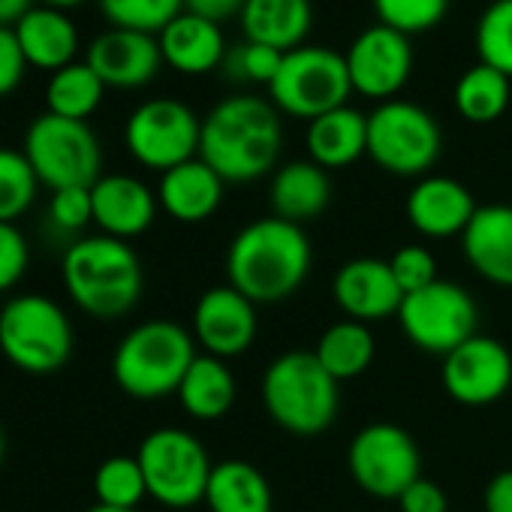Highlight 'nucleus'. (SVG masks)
<instances>
[{
	"label": "nucleus",
	"mask_w": 512,
	"mask_h": 512,
	"mask_svg": "<svg viewBox=\"0 0 512 512\" xmlns=\"http://www.w3.org/2000/svg\"><path fill=\"white\" fill-rule=\"evenodd\" d=\"M398 326L416 350L443 359L479 335V308L464 287L437 278L425 290L404 296L398 308Z\"/></svg>",
	"instance_id": "obj_11"
},
{
	"label": "nucleus",
	"mask_w": 512,
	"mask_h": 512,
	"mask_svg": "<svg viewBox=\"0 0 512 512\" xmlns=\"http://www.w3.org/2000/svg\"><path fill=\"white\" fill-rule=\"evenodd\" d=\"M347 73L353 82V94L368 100H395V94L407 85L413 73V46L410 37L389 28L371 25L365 28L347 49Z\"/></svg>",
	"instance_id": "obj_15"
},
{
	"label": "nucleus",
	"mask_w": 512,
	"mask_h": 512,
	"mask_svg": "<svg viewBox=\"0 0 512 512\" xmlns=\"http://www.w3.org/2000/svg\"><path fill=\"white\" fill-rule=\"evenodd\" d=\"M269 202L275 217L305 226L308 220H317L329 208L332 178L314 160L284 163L269 184Z\"/></svg>",
	"instance_id": "obj_25"
},
{
	"label": "nucleus",
	"mask_w": 512,
	"mask_h": 512,
	"mask_svg": "<svg viewBox=\"0 0 512 512\" xmlns=\"http://www.w3.org/2000/svg\"><path fill=\"white\" fill-rule=\"evenodd\" d=\"M238 25L247 43L272 46L287 55L305 46L314 25V7L311 0H244Z\"/></svg>",
	"instance_id": "obj_23"
},
{
	"label": "nucleus",
	"mask_w": 512,
	"mask_h": 512,
	"mask_svg": "<svg viewBox=\"0 0 512 512\" xmlns=\"http://www.w3.org/2000/svg\"><path fill=\"white\" fill-rule=\"evenodd\" d=\"M136 458L145 473L148 497L157 503L169 509H190L205 500L214 464L190 431L154 428L139 443Z\"/></svg>",
	"instance_id": "obj_9"
},
{
	"label": "nucleus",
	"mask_w": 512,
	"mask_h": 512,
	"mask_svg": "<svg viewBox=\"0 0 512 512\" xmlns=\"http://www.w3.org/2000/svg\"><path fill=\"white\" fill-rule=\"evenodd\" d=\"M347 467L365 494L398 500L404 488L422 476V455L407 428L395 422H371L350 440Z\"/></svg>",
	"instance_id": "obj_13"
},
{
	"label": "nucleus",
	"mask_w": 512,
	"mask_h": 512,
	"mask_svg": "<svg viewBox=\"0 0 512 512\" xmlns=\"http://www.w3.org/2000/svg\"><path fill=\"white\" fill-rule=\"evenodd\" d=\"M476 55L512 79V0H494L476 25Z\"/></svg>",
	"instance_id": "obj_36"
},
{
	"label": "nucleus",
	"mask_w": 512,
	"mask_h": 512,
	"mask_svg": "<svg viewBox=\"0 0 512 512\" xmlns=\"http://www.w3.org/2000/svg\"><path fill=\"white\" fill-rule=\"evenodd\" d=\"M278 112L302 121H314L326 112L347 106L353 82L347 58L323 46H299L284 55V64L269 85Z\"/></svg>",
	"instance_id": "obj_10"
},
{
	"label": "nucleus",
	"mask_w": 512,
	"mask_h": 512,
	"mask_svg": "<svg viewBox=\"0 0 512 512\" xmlns=\"http://www.w3.org/2000/svg\"><path fill=\"white\" fill-rule=\"evenodd\" d=\"M473 193L449 175H425L407 193V220L425 238H452L467 229L476 214Z\"/></svg>",
	"instance_id": "obj_19"
},
{
	"label": "nucleus",
	"mask_w": 512,
	"mask_h": 512,
	"mask_svg": "<svg viewBox=\"0 0 512 512\" xmlns=\"http://www.w3.org/2000/svg\"><path fill=\"white\" fill-rule=\"evenodd\" d=\"M73 323L64 308L40 293H22L0 308V353L25 374H55L73 356Z\"/></svg>",
	"instance_id": "obj_6"
},
{
	"label": "nucleus",
	"mask_w": 512,
	"mask_h": 512,
	"mask_svg": "<svg viewBox=\"0 0 512 512\" xmlns=\"http://www.w3.org/2000/svg\"><path fill=\"white\" fill-rule=\"evenodd\" d=\"M97 4L112 28L154 37L184 13V0H97Z\"/></svg>",
	"instance_id": "obj_35"
},
{
	"label": "nucleus",
	"mask_w": 512,
	"mask_h": 512,
	"mask_svg": "<svg viewBox=\"0 0 512 512\" xmlns=\"http://www.w3.org/2000/svg\"><path fill=\"white\" fill-rule=\"evenodd\" d=\"M470 269L494 287H512V205H479L461 232Z\"/></svg>",
	"instance_id": "obj_21"
},
{
	"label": "nucleus",
	"mask_w": 512,
	"mask_h": 512,
	"mask_svg": "<svg viewBox=\"0 0 512 512\" xmlns=\"http://www.w3.org/2000/svg\"><path fill=\"white\" fill-rule=\"evenodd\" d=\"M85 0H43V7H55V10H73V7H82Z\"/></svg>",
	"instance_id": "obj_47"
},
{
	"label": "nucleus",
	"mask_w": 512,
	"mask_h": 512,
	"mask_svg": "<svg viewBox=\"0 0 512 512\" xmlns=\"http://www.w3.org/2000/svg\"><path fill=\"white\" fill-rule=\"evenodd\" d=\"M305 148L308 160L326 172L353 166L362 154H368V115L353 106H341L308 121Z\"/></svg>",
	"instance_id": "obj_26"
},
{
	"label": "nucleus",
	"mask_w": 512,
	"mask_h": 512,
	"mask_svg": "<svg viewBox=\"0 0 512 512\" xmlns=\"http://www.w3.org/2000/svg\"><path fill=\"white\" fill-rule=\"evenodd\" d=\"M256 329V305L229 284L205 290L193 308V341L223 362L247 353Z\"/></svg>",
	"instance_id": "obj_16"
},
{
	"label": "nucleus",
	"mask_w": 512,
	"mask_h": 512,
	"mask_svg": "<svg viewBox=\"0 0 512 512\" xmlns=\"http://www.w3.org/2000/svg\"><path fill=\"white\" fill-rule=\"evenodd\" d=\"M314 250L305 226L260 217L235 232L226 250V284L253 305H278L302 290Z\"/></svg>",
	"instance_id": "obj_1"
},
{
	"label": "nucleus",
	"mask_w": 512,
	"mask_h": 512,
	"mask_svg": "<svg viewBox=\"0 0 512 512\" xmlns=\"http://www.w3.org/2000/svg\"><path fill=\"white\" fill-rule=\"evenodd\" d=\"M61 278L79 311L97 320H118L142 299L139 253L112 235L76 238L61 263Z\"/></svg>",
	"instance_id": "obj_3"
},
{
	"label": "nucleus",
	"mask_w": 512,
	"mask_h": 512,
	"mask_svg": "<svg viewBox=\"0 0 512 512\" xmlns=\"http://www.w3.org/2000/svg\"><path fill=\"white\" fill-rule=\"evenodd\" d=\"M374 350H377V347H374L371 326L344 317V320L332 323V326L320 335V341H317V347H314V356L320 359V365H323L338 383H344V380L362 377V374L371 368Z\"/></svg>",
	"instance_id": "obj_30"
},
{
	"label": "nucleus",
	"mask_w": 512,
	"mask_h": 512,
	"mask_svg": "<svg viewBox=\"0 0 512 512\" xmlns=\"http://www.w3.org/2000/svg\"><path fill=\"white\" fill-rule=\"evenodd\" d=\"M106 85L91 70L88 61H73L49 76L46 85V112L70 118V121H88L100 103H103Z\"/></svg>",
	"instance_id": "obj_31"
},
{
	"label": "nucleus",
	"mask_w": 512,
	"mask_h": 512,
	"mask_svg": "<svg viewBox=\"0 0 512 512\" xmlns=\"http://www.w3.org/2000/svg\"><path fill=\"white\" fill-rule=\"evenodd\" d=\"M40 178L25 151L0 148V223H16L37 199Z\"/></svg>",
	"instance_id": "obj_34"
},
{
	"label": "nucleus",
	"mask_w": 512,
	"mask_h": 512,
	"mask_svg": "<svg viewBox=\"0 0 512 512\" xmlns=\"http://www.w3.org/2000/svg\"><path fill=\"white\" fill-rule=\"evenodd\" d=\"M443 151L440 124L428 109L386 100L368 115V157L389 175L425 178Z\"/></svg>",
	"instance_id": "obj_8"
},
{
	"label": "nucleus",
	"mask_w": 512,
	"mask_h": 512,
	"mask_svg": "<svg viewBox=\"0 0 512 512\" xmlns=\"http://www.w3.org/2000/svg\"><path fill=\"white\" fill-rule=\"evenodd\" d=\"M223 187L226 181L202 157H193L160 175L157 202L178 223H202L220 208Z\"/></svg>",
	"instance_id": "obj_22"
},
{
	"label": "nucleus",
	"mask_w": 512,
	"mask_h": 512,
	"mask_svg": "<svg viewBox=\"0 0 512 512\" xmlns=\"http://www.w3.org/2000/svg\"><path fill=\"white\" fill-rule=\"evenodd\" d=\"M446 395L464 407H488L512 386V353L491 335H473L440 365Z\"/></svg>",
	"instance_id": "obj_14"
},
{
	"label": "nucleus",
	"mask_w": 512,
	"mask_h": 512,
	"mask_svg": "<svg viewBox=\"0 0 512 512\" xmlns=\"http://www.w3.org/2000/svg\"><path fill=\"white\" fill-rule=\"evenodd\" d=\"M94 497L103 506L136 509L148 497L145 473L136 455H112L94 473Z\"/></svg>",
	"instance_id": "obj_33"
},
{
	"label": "nucleus",
	"mask_w": 512,
	"mask_h": 512,
	"mask_svg": "<svg viewBox=\"0 0 512 512\" xmlns=\"http://www.w3.org/2000/svg\"><path fill=\"white\" fill-rule=\"evenodd\" d=\"M263 407L293 437H320L341 410V383L320 365L314 350H290L263 374Z\"/></svg>",
	"instance_id": "obj_4"
},
{
	"label": "nucleus",
	"mask_w": 512,
	"mask_h": 512,
	"mask_svg": "<svg viewBox=\"0 0 512 512\" xmlns=\"http://www.w3.org/2000/svg\"><path fill=\"white\" fill-rule=\"evenodd\" d=\"M4 452H7V437H4V428H0V461H4Z\"/></svg>",
	"instance_id": "obj_49"
},
{
	"label": "nucleus",
	"mask_w": 512,
	"mask_h": 512,
	"mask_svg": "<svg viewBox=\"0 0 512 512\" xmlns=\"http://www.w3.org/2000/svg\"><path fill=\"white\" fill-rule=\"evenodd\" d=\"M28 73V58L16 37V28H0V97H10L19 91Z\"/></svg>",
	"instance_id": "obj_42"
},
{
	"label": "nucleus",
	"mask_w": 512,
	"mask_h": 512,
	"mask_svg": "<svg viewBox=\"0 0 512 512\" xmlns=\"http://www.w3.org/2000/svg\"><path fill=\"white\" fill-rule=\"evenodd\" d=\"M196 356L193 332L172 320H148L121 338L112 356V377L124 395L157 401L178 392Z\"/></svg>",
	"instance_id": "obj_5"
},
{
	"label": "nucleus",
	"mask_w": 512,
	"mask_h": 512,
	"mask_svg": "<svg viewBox=\"0 0 512 512\" xmlns=\"http://www.w3.org/2000/svg\"><path fill=\"white\" fill-rule=\"evenodd\" d=\"M398 509L401 512H449V500H446V491L434 479L419 476L398 497Z\"/></svg>",
	"instance_id": "obj_43"
},
{
	"label": "nucleus",
	"mask_w": 512,
	"mask_h": 512,
	"mask_svg": "<svg viewBox=\"0 0 512 512\" xmlns=\"http://www.w3.org/2000/svg\"><path fill=\"white\" fill-rule=\"evenodd\" d=\"M49 223H52L58 232H82L88 223H94L91 187L55 190L52 199H49Z\"/></svg>",
	"instance_id": "obj_40"
},
{
	"label": "nucleus",
	"mask_w": 512,
	"mask_h": 512,
	"mask_svg": "<svg viewBox=\"0 0 512 512\" xmlns=\"http://www.w3.org/2000/svg\"><path fill=\"white\" fill-rule=\"evenodd\" d=\"M332 299L347 320L356 323H380L386 317H398L404 302L401 287L389 269V260L377 256H356L344 263L332 278Z\"/></svg>",
	"instance_id": "obj_17"
},
{
	"label": "nucleus",
	"mask_w": 512,
	"mask_h": 512,
	"mask_svg": "<svg viewBox=\"0 0 512 512\" xmlns=\"http://www.w3.org/2000/svg\"><path fill=\"white\" fill-rule=\"evenodd\" d=\"M202 503L208 512H275L272 482L260 467L241 458L214 464Z\"/></svg>",
	"instance_id": "obj_28"
},
{
	"label": "nucleus",
	"mask_w": 512,
	"mask_h": 512,
	"mask_svg": "<svg viewBox=\"0 0 512 512\" xmlns=\"http://www.w3.org/2000/svg\"><path fill=\"white\" fill-rule=\"evenodd\" d=\"M16 37L28 58V67L58 73L61 67L76 61L79 52V31L64 10L55 7H34L19 25Z\"/></svg>",
	"instance_id": "obj_27"
},
{
	"label": "nucleus",
	"mask_w": 512,
	"mask_h": 512,
	"mask_svg": "<svg viewBox=\"0 0 512 512\" xmlns=\"http://www.w3.org/2000/svg\"><path fill=\"white\" fill-rule=\"evenodd\" d=\"M31 266V247L16 223H0V293H10Z\"/></svg>",
	"instance_id": "obj_41"
},
{
	"label": "nucleus",
	"mask_w": 512,
	"mask_h": 512,
	"mask_svg": "<svg viewBox=\"0 0 512 512\" xmlns=\"http://www.w3.org/2000/svg\"><path fill=\"white\" fill-rule=\"evenodd\" d=\"M485 512H512V470H500L488 479L482 491Z\"/></svg>",
	"instance_id": "obj_45"
},
{
	"label": "nucleus",
	"mask_w": 512,
	"mask_h": 512,
	"mask_svg": "<svg viewBox=\"0 0 512 512\" xmlns=\"http://www.w3.org/2000/svg\"><path fill=\"white\" fill-rule=\"evenodd\" d=\"M199 136L202 121L196 112L172 97L145 100L124 124V145L130 157L160 175L199 157Z\"/></svg>",
	"instance_id": "obj_12"
},
{
	"label": "nucleus",
	"mask_w": 512,
	"mask_h": 512,
	"mask_svg": "<svg viewBox=\"0 0 512 512\" xmlns=\"http://www.w3.org/2000/svg\"><path fill=\"white\" fill-rule=\"evenodd\" d=\"M88 512H136V509H115V506H103V503H94Z\"/></svg>",
	"instance_id": "obj_48"
},
{
	"label": "nucleus",
	"mask_w": 512,
	"mask_h": 512,
	"mask_svg": "<svg viewBox=\"0 0 512 512\" xmlns=\"http://www.w3.org/2000/svg\"><path fill=\"white\" fill-rule=\"evenodd\" d=\"M178 404L196 422H217L235 404V377L217 356L199 353L178 386Z\"/></svg>",
	"instance_id": "obj_29"
},
{
	"label": "nucleus",
	"mask_w": 512,
	"mask_h": 512,
	"mask_svg": "<svg viewBox=\"0 0 512 512\" xmlns=\"http://www.w3.org/2000/svg\"><path fill=\"white\" fill-rule=\"evenodd\" d=\"M85 61L103 79L106 88L133 91V88L148 85L160 73L163 52L154 34L109 28L91 40Z\"/></svg>",
	"instance_id": "obj_18"
},
{
	"label": "nucleus",
	"mask_w": 512,
	"mask_h": 512,
	"mask_svg": "<svg viewBox=\"0 0 512 512\" xmlns=\"http://www.w3.org/2000/svg\"><path fill=\"white\" fill-rule=\"evenodd\" d=\"M34 10V0H0V28H16Z\"/></svg>",
	"instance_id": "obj_46"
},
{
	"label": "nucleus",
	"mask_w": 512,
	"mask_h": 512,
	"mask_svg": "<svg viewBox=\"0 0 512 512\" xmlns=\"http://www.w3.org/2000/svg\"><path fill=\"white\" fill-rule=\"evenodd\" d=\"M244 0H184V13L208 19L214 25H223L235 16H241Z\"/></svg>",
	"instance_id": "obj_44"
},
{
	"label": "nucleus",
	"mask_w": 512,
	"mask_h": 512,
	"mask_svg": "<svg viewBox=\"0 0 512 512\" xmlns=\"http://www.w3.org/2000/svg\"><path fill=\"white\" fill-rule=\"evenodd\" d=\"M389 269L395 275V284L401 287L404 296L416 293V290H425L428 284H434L440 275H437V260L434 253L422 244H407V247H398L389 260Z\"/></svg>",
	"instance_id": "obj_39"
},
{
	"label": "nucleus",
	"mask_w": 512,
	"mask_h": 512,
	"mask_svg": "<svg viewBox=\"0 0 512 512\" xmlns=\"http://www.w3.org/2000/svg\"><path fill=\"white\" fill-rule=\"evenodd\" d=\"M509 76H503L500 70L488 67V64H476L470 67L458 82H455V112L470 121V124H491L497 121L506 106H509Z\"/></svg>",
	"instance_id": "obj_32"
},
{
	"label": "nucleus",
	"mask_w": 512,
	"mask_h": 512,
	"mask_svg": "<svg viewBox=\"0 0 512 512\" xmlns=\"http://www.w3.org/2000/svg\"><path fill=\"white\" fill-rule=\"evenodd\" d=\"M281 145L278 109L263 97H226L202 118L199 157L226 184H247L269 175L281 157Z\"/></svg>",
	"instance_id": "obj_2"
},
{
	"label": "nucleus",
	"mask_w": 512,
	"mask_h": 512,
	"mask_svg": "<svg viewBox=\"0 0 512 512\" xmlns=\"http://www.w3.org/2000/svg\"><path fill=\"white\" fill-rule=\"evenodd\" d=\"M281 64H284V52L272 46H260V43H244L235 52H229V58L223 61V67L235 79L256 82V85H272Z\"/></svg>",
	"instance_id": "obj_38"
},
{
	"label": "nucleus",
	"mask_w": 512,
	"mask_h": 512,
	"mask_svg": "<svg viewBox=\"0 0 512 512\" xmlns=\"http://www.w3.org/2000/svg\"><path fill=\"white\" fill-rule=\"evenodd\" d=\"M449 0H374L380 25H389L407 37L425 34L443 22Z\"/></svg>",
	"instance_id": "obj_37"
},
{
	"label": "nucleus",
	"mask_w": 512,
	"mask_h": 512,
	"mask_svg": "<svg viewBox=\"0 0 512 512\" xmlns=\"http://www.w3.org/2000/svg\"><path fill=\"white\" fill-rule=\"evenodd\" d=\"M91 202L94 226L121 241L148 232L160 208L157 193L133 175H100V181L91 187Z\"/></svg>",
	"instance_id": "obj_20"
},
{
	"label": "nucleus",
	"mask_w": 512,
	"mask_h": 512,
	"mask_svg": "<svg viewBox=\"0 0 512 512\" xmlns=\"http://www.w3.org/2000/svg\"><path fill=\"white\" fill-rule=\"evenodd\" d=\"M22 151L40 184L52 193L67 187H94L103 172V148L88 121L43 112L31 121Z\"/></svg>",
	"instance_id": "obj_7"
},
{
	"label": "nucleus",
	"mask_w": 512,
	"mask_h": 512,
	"mask_svg": "<svg viewBox=\"0 0 512 512\" xmlns=\"http://www.w3.org/2000/svg\"><path fill=\"white\" fill-rule=\"evenodd\" d=\"M163 64L184 76H205L226 61V43L220 25L181 13L157 34Z\"/></svg>",
	"instance_id": "obj_24"
}]
</instances>
